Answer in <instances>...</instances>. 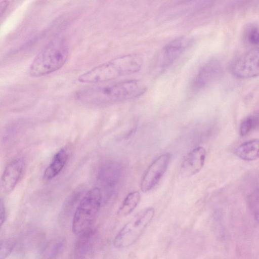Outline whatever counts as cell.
<instances>
[{
	"mask_svg": "<svg viewBox=\"0 0 259 259\" xmlns=\"http://www.w3.org/2000/svg\"><path fill=\"white\" fill-rule=\"evenodd\" d=\"M146 90L141 81L128 80L83 89L75 93V97L87 104L102 105L135 99L144 94Z\"/></svg>",
	"mask_w": 259,
	"mask_h": 259,
	"instance_id": "cell-1",
	"label": "cell"
},
{
	"mask_svg": "<svg viewBox=\"0 0 259 259\" xmlns=\"http://www.w3.org/2000/svg\"><path fill=\"white\" fill-rule=\"evenodd\" d=\"M143 64L138 54H130L112 59L83 73L78 77L82 83H98L115 79L139 71Z\"/></svg>",
	"mask_w": 259,
	"mask_h": 259,
	"instance_id": "cell-2",
	"label": "cell"
},
{
	"mask_svg": "<svg viewBox=\"0 0 259 259\" xmlns=\"http://www.w3.org/2000/svg\"><path fill=\"white\" fill-rule=\"evenodd\" d=\"M69 55L64 38L57 37L50 40L35 56L29 68L32 77H40L54 72L66 63Z\"/></svg>",
	"mask_w": 259,
	"mask_h": 259,
	"instance_id": "cell-3",
	"label": "cell"
},
{
	"mask_svg": "<svg viewBox=\"0 0 259 259\" xmlns=\"http://www.w3.org/2000/svg\"><path fill=\"white\" fill-rule=\"evenodd\" d=\"M102 200V193L98 187H94L85 193L74 213L72 228L74 234L79 235L92 229L100 210Z\"/></svg>",
	"mask_w": 259,
	"mask_h": 259,
	"instance_id": "cell-4",
	"label": "cell"
},
{
	"mask_svg": "<svg viewBox=\"0 0 259 259\" xmlns=\"http://www.w3.org/2000/svg\"><path fill=\"white\" fill-rule=\"evenodd\" d=\"M154 213L153 207H147L138 212L117 234L113 241L114 246L122 248L134 244L151 221Z\"/></svg>",
	"mask_w": 259,
	"mask_h": 259,
	"instance_id": "cell-5",
	"label": "cell"
},
{
	"mask_svg": "<svg viewBox=\"0 0 259 259\" xmlns=\"http://www.w3.org/2000/svg\"><path fill=\"white\" fill-rule=\"evenodd\" d=\"M230 71L235 77L247 79L259 76V47L252 48L232 63Z\"/></svg>",
	"mask_w": 259,
	"mask_h": 259,
	"instance_id": "cell-6",
	"label": "cell"
},
{
	"mask_svg": "<svg viewBox=\"0 0 259 259\" xmlns=\"http://www.w3.org/2000/svg\"><path fill=\"white\" fill-rule=\"evenodd\" d=\"M191 40L186 37H178L165 45L160 50L156 62V68L163 71L171 65L188 47Z\"/></svg>",
	"mask_w": 259,
	"mask_h": 259,
	"instance_id": "cell-7",
	"label": "cell"
},
{
	"mask_svg": "<svg viewBox=\"0 0 259 259\" xmlns=\"http://www.w3.org/2000/svg\"><path fill=\"white\" fill-rule=\"evenodd\" d=\"M170 157L169 153H163L150 164L141 180L140 188L143 192L150 191L159 183L167 168Z\"/></svg>",
	"mask_w": 259,
	"mask_h": 259,
	"instance_id": "cell-8",
	"label": "cell"
},
{
	"mask_svg": "<svg viewBox=\"0 0 259 259\" xmlns=\"http://www.w3.org/2000/svg\"><path fill=\"white\" fill-rule=\"evenodd\" d=\"M222 64L220 60L212 59L204 63L199 69L192 81L194 91H200L217 80L222 74Z\"/></svg>",
	"mask_w": 259,
	"mask_h": 259,
	"instance_id": "cell-9",
	"label": "cell"
},
{
	"mask_svg": "<svg viewBox=\"0 0 259 259\" xmlns=\"http://www.w3.org/2000/svg\"><path fill=\"white\" fill-rule=\"evenodd\" d=\"M24 168L25 163L22 158H16L7 164L1 178L3 192L8 194L15 188L23 174Z\"/></svg>",
	"mask_w": 259,
	"mask_h": 259,
	"instance_id": "cell-10",
	"label": "cell"
},
{
	"mask_svg": "<svg viewBox=\"0 0 259 259\" xmlns=\"http://www.w3.org/2000/svg\"><path fill=\"white\" fill-rule=\"evenodd\" d=\"M206 158V150L197 147L191 150L184 158L180 167L181 175L189 177L198 173L202 168Z\"/></svg>",
	"mask_w": 259,
	"mask_h": 259,
	"instance_id": "cell-11",
	"label": "cell"
},
{
	"mask_svg": "<svg viewBox=\"0 0 259 259\" xmlns=\"http://www.w3.org/2000/svg\"><path fill=\"white\" fill-rule=\"evenodd\" d=\"M97 238L93 229L79 235L73 247L72 259H89L95 245Z\"/></svg>",
	"mask_w": 259,
	"mask_h": 259,
	"instance_id": "cell-12",
	"label": "cell"
},
{
	"mask_svg": "<svg viewBox=\"0 0 259 259\" xmlns=\"http://www.w3.org/2000/svg\"><path fill=\"white\" fill-rule=\"evenodd\" d=\"M68 159L67 150L62 148L54 156L51 163L47 167L43 174L46 180H51L57 176L64 167Z\"/></svg>",
	"mask_w": 259,
	"mask_h": 259,
	"instance_id": "cell-13",
	"label": "cell"
},
{
	"mask_svg": "<svg viewBox=\"0 0 259 259\" xmlns=\"http://www.w3.org/2000/svg\"><path fill=\"white\" fill-rule=\"evenodd\" d=\"M235 155L245 161H253L259 158V140L254 139L245 142L235 150Z\"/></svg>",
	"mask_w": 259,
	"mask_h": 259,
	"instance_id": "cell-14",
	"label": "cell"
},
{
	"mask_svg": "<svg viewBox=\"0 0 259 259\" xmlns=\"http://www.w3.org/2000/svg\"><path fill=\"white\" fill-rule=\"evenodd\" d=\"M242 38L244 42L252 48L259 47V25L249 24L243 29Z\"/></svg>",
	"mask_w": 259,
	"mask_h": 259,
	"instance_id": "cell-15",
	"label": "cell"
},
{
	"mask_svg": "<svg viewBox=\"0 0 259 259\" xmlns=\"http://www.w3.org/2000/svg\"><path fill=\"white\" fill-rule=\"evenodd\" d=\"M140 198V194L138 191L130 192L123 201L118 210V214L120 216L130 214L138 205Z\"/></svg>",
	"mask_w": 259,
	"mask_h": 259,
	"instance_id": "cell-16",
	"label": "cell"
},
{
	"mask_svg": "<svg viewBox=\"0 0 259 259\" xmlns=\"http://www.w3.org/2000/svg\"><path fill=\"white\" fill-rule=\"evenodd\" d=\"M64 239L59 238L49 242L41 253V259H54L64 247Z\"/></svg>",
	"mask_w": 259,
	"mask_h": 259,
	"instance_id": "cell-17",
	"label": "cell"
},
{
	"mask_svg": "<svg viewBox=\"0 0 259 259\" xmlns=\"http://www.w3.org/2000/svg\"><path fill=\"white\" fill-rule=\"evenodd\" d=\"M247 204L252 215L259 223V189L254 190L247 196Z\"/></svg>",
	"mask_w": 259,
	"mask_h": 259,
	"instance_id": "cell-18",
	"label": "cell"
},
{
	"mask_svg": "<svg viewBox=\"0 0 259 259\" xmlns=\"http://www.w3.org/2000/svg\"><path fill=\"white\" fill-rule=\"evenodd\" d=\"M16 243L10 239H5L1 241L0 259H6L13 250Z\"/></svg>",
	"mask_w": 259,
	"mask_h": 259,
	"instance_id": "cell-19",
	"label": "cell"
},
{
	"mask_svg": "<svg viewBox=\"0 0 259 259\" xmlns=\"http://www.w3.org/2000/svg\"><path fill=\"white\" fill-rule=\"evenodd\" d=\"M254 128L252 115L245 117L242 121L239 128L240 135L244 136L247 135L252 129Z\"/></svg>",
	"mask_w": 259,
	"mask_h": 259,
	"instance_id": "cell-20",
	"label": "cell"
},
{
	"mask_svg": "<svg viewBox=\"0 0 259 259\" xmlns=\"http://www.w3.org/2000/svg\"><path fill=\"white\" fill-rule=\"evenodd\" d=\"M0 208H1V226H2L3 224H4L6 218V208L5 206L4 203L3 201V200L1 199V203H0Z\"/></svg>",
	"mask_w": 259,
	"mask_h": 259,
	"instance_id": "cell-21",
	"label": "cell"
},
{
	"mask_svg": "<svg viewBox=\"0 0 259 259\" xmlns=\"http://www.w3.org/2000/svg\"><path fill=\"white\" fill-rule=\"evenodd\" d=\"M9 5V2L3 1L0 2V14L1 17H2L5 13Z\"/></svg>",
	"mask_w": 259,
	"mask_h": 259,
	"instance_id": "cell-22",
	"label": "cell"
}]
</instances>
